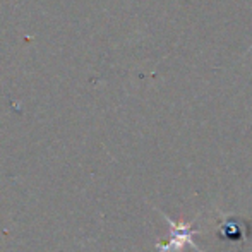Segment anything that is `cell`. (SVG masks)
<instances>
[{"mask_svg":"<svg viewBox=\"0 0 252 252\" xmlns=\"http://www.w3.org/2000/svg\"><path fill=\"white\" fill-rule=\"evenodd\" d=\"M163 218H165L166 221H168V225L172 226V237H170L165 244H159L158 252H175V251L184 249V246H187V244L197 249V246L192 242V237H194V233H197V230H194L192 226L187 225V223H175L166 215H163Z\"/></svg>","mask_w":252,"mask_h":252,"instance_id":"cell-1","label":"cell"}]
</instances>
